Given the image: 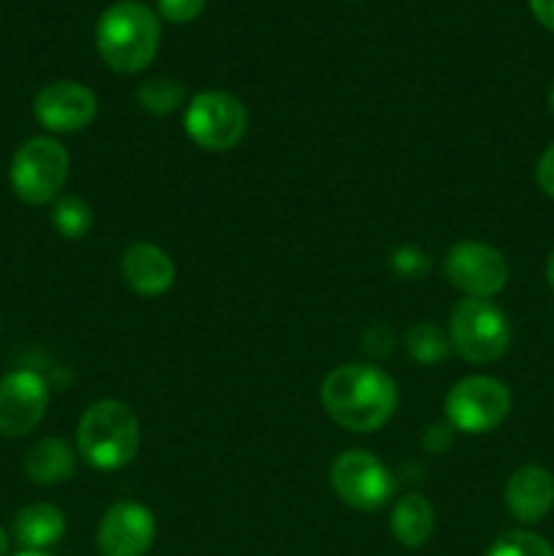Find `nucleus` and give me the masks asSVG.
Returning a JSON list of instances; mask_svg holds the SVG:
<instances>
[{"mask_svg": "<svg viewBox=\"0 0 554 556\" xmlns=\"http://www.w3.org/2000/svg\"><path fill=\"white\" fill-rule=\"evenodd\" d=\"M320 402L340 427L351 432H375L396 407V386L386 372L364 364H345L326 375Z\"/></svg>", "mask_w": 554, "mask_h": 556, "instance_id": "f257e3e1", "label": "nucleus"}, {"mask_svg": "<svg viewBox=\"0 0 554 556\" xmlns=\"http://www.w3.org/2000/svg\"><path fill=\"white\" fill-rule=\"evenodd\" d=\"M158 41V16L139 0H119L109 5L96 25L98 54L117 74H136L147 68L155 58Z\"/></svg>", "mask_w": 554, "mask_h": 556, "instance_id": "f03ea898", "label": "nucleus"}, {"mask_svg": "<svg viewBox=\"0 0 554 556\" xmlns=\"http://www.w3.org/2000/svg\"><path fill=\"white\" fill-rule=\"evenodd\" d=\"M139 443V418L117 400H103L87 407L76 429L81 459L96 470H119L130 465Z\"/></svg>", "mask_w": 554, "mask_h": 556, "instance_id": "7ed1b4c3", "label": "nucleus"}, {"mask_svg": "<svg viewBox=\"0 0 554 556\" xmlns=\"http://www.w3.org/2000/svg\"><path fill=\"white\" fill-rule=\"evenodd\" d=\"M451 340L467 362H498L508 351V318L489 299H462L451 313Z\"/></svg>", "mask_w": 554, "mask_h": 556, "instance_id": "20e7f679", "label": "nucleus"}, {"mask_svg": "<svg viewBox=\"0 0 554 556\" xmlns=\"http://www.w3.org/2000/svg\"><path fill=\"white\" fill-rule=\"evenodd\" d=\"M11 188L27 204H47L68 177V152L60 141L36 136L27 139L11 157Z\"/></svg>", "mask_w": 554, "mask_h": 556, "instance_id": "39448f33", "label": "nucleus"}, {"mask_svg": "<svg viewBox=\"0 0 554 556\" xmlns=\"http://www.w3.org/2000/svg\"><path fill=\"white\" fill-rule=\"evenodd\" d=\"M511 413V391L500 380L473 375L459 380L445 396V418L454 429L467 434H483L498 429Z\"/></svg>", "mask_w": 554, "mask_h": 556, "instance_id": "423d86ee", "label": "nucleus"}, {"mask_svg": "<svg viewBox=\"0 0 554 556\" xmlns=\"http://www.w3.org/2000/svg\"><path fill=\"white\" fill-rule=\"evenodd\" d=\"M185 130L204 150H231L248 130V109L228 92H199L185 112Z\"/></svg>", "mask_w": 554, "mask_h": 556, "instance_id": "0eeeda50", "label": "nucleus"}, {"mask_svg": "<svg viewBox=\"0 0 554 556\" xmlns=\"http://www.w3.org/2000/svg\"><path fill=\"white\" fill-rule=\"evenodd\" d=\"M329 481L337 497L356 510H378L394 492L391 472L367 451H348L337 456L331 462Z\"/></svg>", "mask_w": 554, "mask_h": 556, "instance_id": "6e6552de", "label": "nucleus"}, {"mask_svg": "<svg viewBox=\"0 0 554 556\" xmlns=\"http://www.w3.org/2000/svg\"><path fill=\"white\" fill-rule=\"evenodd\" d=\"M445 277L467 299H492L508 286V264L503 253L483 242H459L449 250L443 264Z\"/></svg>", "mask_w": 554, "mask_h": 556, "instance_id": "1a4fd4ad", "label": "nucleus"}, {"mask_svg": "<svg viewBox=\"0 0 554 556\" xmlns=\"http://www.w3.org/2000/svg\"><path fill=\"white\" fill-rule=\"evenodd\" d=\"M49 405L47 380L33 369H16L0 380V432L22 438L33 432Z\"/></svg>", "mask_w": 554, "mask_h": 556, "instance_id": "9d476101", "label": "nucleus"}, {"mask_svg": "<svg viewBox=\"0 0 554 556\" xmlns=\"http://www.w3.org/2000/svg\"><path fill=\"white\" fill-rule=\"evenodd\" d=\"M155 541V516L139 503H117L98 525L101 556H144Z\"/></svg>", "mask_w": 554, "mask_h": 556, "instance_id": "9b49d317", "label": "nucleus"}, {"mask_svg": "<svg viewBox=\"0 0 554 556\" xmlns=\"http://www.w3.org/2000/svg\"><path fill=\"white\" fill-rule=\"evenodd\" d=\"M36 119L54 134H76L87 128L98 112L96 96L79 81H52L38 90L33 103Z\"/></svg>", "mask_w": 554, "mask_h": 556, "instance_id": "f8f14e48", "label": "nucleus"}, {"mask_svg": "<svg viewBox=\"0 0 554 556\" xmlns=\"http://www.w3.org/2000/svg\"><path fill=\"white\" fill-rule=\"evenodd\" d=\"M505 505L525 525H538L554 505V478L546 467L525 465L505 483Z\"/></svg>", "mask_w": 554, "mask_h": 556, "instance_id": "ddd939ff", "label": "nucleus"}, {"mask_svg": "<svg viewBox=\"0 0 554 556\" xmlns=\"http://www.w3.org/2000/svg\"><path fill=\"white\" fill-rule=\"evenodd\" d=\"M123 280L141 296H161L174 286V264L155 244H130L123 253Z\"/></svg>", "mask_w": 554, "mask_h": 556, "instance_id": "4468645a", "label": "nucleus"}, {"mask_svg": "<svg viewBox=\"0 0 554 556\" xmlns=\"http://www.w3.org/2000/svg\"><path fill=\"white\" fill-rule=\"evenodd\" d=\"M65 535V516L54 505H27L14 519V538L25 552H43Z\"/></svg>", "mask_w": 554, "mask_h": 556, "instance_id": "2eb2a0df", "label": "nucleus"}, {"mask_svg": "<svg viewBox=\"0 0 554 556\" xmlns=\"http://www.w3.org/2000/svg\"><path fill=\"white\" fill-rule=\"evenodd\" d=\"M76 470V454L65 440L43 438L30 445L25 456V472L33 483L41 486H54L74 476Z\"/></svg>", "mask_w": 554, "mask_h": 556, "instance_id": "dca6fc26", "label": "nucleus"}, {"mask_svg": "<svg viewBox=\"0 0 554 556\" xmlns=\"http://www.w3.org/2000/svg\"><path fill=\"white\" fill-rule=\"evenodd\" d=\"M391 532L405 548H421L435 532V510L421 494H405L391 510Z\"/></svg>", "mask_w": 554, "mask_h": 556, "instance_id": "f3484780", "label": "nucleus"}, {"mask_svg": "<svg viewBox=\"0 0 554 556\" xmlns=\"http://www.w3.org/2000/svg\"><path fill=\"white\" fill-rule=\"evenodd\" d=\"M52 226L60 237L65 239H81L87 237L92 226V212L90 206L85 204L76 195H68V199H60L58 206L52 212Z\"/></svg>", "mask_w": 554, "mask_h": 556, "instance_id": "a211bd4d", "label": "nucleus"}, {"mask_svg": "<svg viewBox=\"0 0 554 556\" xmlns=\"http://www.w3.org/2000/svg\"><path fill=\"white\" fill-rule=\"evenodd\" d=\"M141 106L152 114H172L182 106L185 101V87L172 79H150L139 87L136 92Z\"/></svg>", "mask_w": 554, "mask_h": 556, "instance_id": "6ab92c4d", "label": "nucleus"}, {"mask_svg": "<svg viewBox=\"0 0 554 556\" xmlns=\"http://www.w3.org/2000/svg\"><path fill=\"white\" fill-rule=\"evenodd\" d=\"M483 556H554V548L532 532H508Z\"/></svg>", "mask_w": 554, "mask_h": 556, "instance_id": "aec40b11", "label": "nucleus"}, {"mask_svg": "<svg viewBox=\"0 0 554 556\" xmlns=\"http://www.w3.org/2000/svg\"><path fill=\"white\" fill-rule=\"evenodd\" d=\"M407 345H411V353L424 364H432L438 358L445 356V342L440 337V331L435 326H416V329L407 334Z\"/></svg>", "mask_w": 554, "mask_h": 556, "instance_id": "412c9836", "label": "nucleus"}, {"mask_svg": "<svg viewBox=\"0 0 554 556\" xmlns=\"http://www.w3.org/2000/svg\"><path fill=\"white\" fill-rule=\"evenodd\" d=\"M204 5L206 0H158L163 20L177 22V25H185V22H193L196 16H201Z\"/></svg>", "mask_w": 554, "mask_h": 556, "instance_id": "4be33fe9", "label": "nucleus"}, {"mask_svg": "<svg viewBox=\"0 0 554 556\" xmlns=\"http://www.w3.org/2000/svg\"><path fill=\"white\" fill-rule=\"evenodd\" d=\"M536 179L538 188H541L549 199H554V144H549L546 152L541 155V161H538Z\"/></svg>", "mask_w": 554, "mask_h": 556, "instance_id": "5701e85b", "label": "nucleus"}, {"mask_svg": "<svg viewBox=\"0 0 554 556\" xmlns=\"http://www.w3.org/2000/svg\"><path fill=\"white\" fill-rule=\"evenodd\" d=\"M530 9L546 30H554V0H530Z\"/></svg>", "mask_w": 554, "mask_h": 556, "instance_id": "b1692460", "label": "nucleus"}, {"mask_svg": "<svg viewBox=\"0 0 554 556\" xmlns=\"http://www.w3.org/2000/svg\"><path fill=\"white\" fill-rule=\"evenodd\" d=\"M0 556H9V538L3 530H0Z\"/></svg>", "mask_w": 554, "mask_h": 556, "instance_id": "393cba45", "label": "nucleus"}, {"mask_svg": "<svg viewBox=\"0 0 554 556\" xmlns=\"http://www.w3.org/2000/svg\"><path fill=\"white\" fill-rule=\"evenodd\" d=\"M546 277H549V282H552V288H554V253H552V258H549V264H546Z\"/></svg>", "mask_w": 554, "mask_h": 556, "instance_id": "a878e982", "label": "nucleus"}, {"mask_svg": "<svg viewBox=\"0 0 554 556\" xmlns=\"http://www.w3.org/2000/svg\"><path fill=\"white\" fill-rule=\"evenodd\" d=\"M16 556H52V554H47V552H22V554H16Z\"/></svg>", "mask_w": 554, "mask_h": 556, "instance_id": "bb28decb", "label": "nucleus"}, {"mask_svg": "<svg viewBox=\"0 0 554 556\" xmlns=\"http://www.w3.org/2000/svg\"><path fill=\"white\" fill-rule=\"evenodd\" d=\"M549 106H552V112H554V87H552V92H549Z\"/></svg>", "mask_w": 554, "mask_h": 556, "instance_id": "cd10ccee", "label": "nucleus"}]
</instances>
